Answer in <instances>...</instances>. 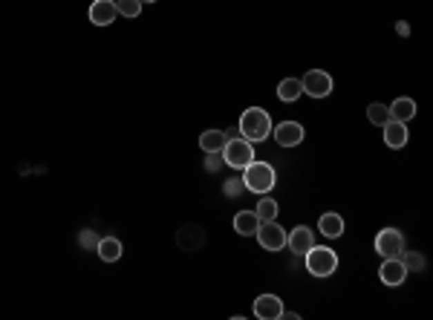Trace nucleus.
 <instances>
[{"label":"nucleus","instance_id":"17","mask_svg":"<svg viewBox=\"0 0 433 320\" xmlns=\"http://www.w3.org/2000/svg\"><path fill=\"white\" fill-rule=\"evenodd\" d=\"M95 251H99V257H102L104 263L122 260V243H119L116 237H102L99 243H95Z\"/></svg>","mask_w":433,"mask_h":320},{"label":"nucleus","instance_id":"5","mask_svg":"<svg viewBox=\"0 0 433 320\" xmlns=\"http://www.w3.org/2000/svg\"><path fill=\"white\" fill-rule=\"evenodd\" d=\"M405 251V234L398 228H381L376 234V254L381 257H402Z\"/></svg>","mask_w":433,"mask_h":320},{"label":"nucleus","instance_id":"11","mask_svg":"<svg viewBox=\"0 0 433 320\" xmlns=\"http://www.w3.org/2000/svg\"><path fill=\"white\" fill-rule=\"evenodd\" d=\"M286 246H289V251L300 257V254H307V251L315 246V231L307 228V226H298L295 231L286 234Z\"/></svg>","mask_w":433,"mask_h":320},{"label":"nucleus","instance_id":"3","mask_svg":"<svg viewBox=\"0 0 433 320\" xmlns=\"http://www.w3.org/2000/svg\"><path fill=\"white\" fill-rule=\"evenodd\" d=\"M307 271L312 277H329V274H335V268H338V254H335L332 248H327V246H312L307 254Z\"/></svg>","mask_w":433,"mask_h":320},{"label":"nucleus","instance_id":"10","mask_svg":"<svg viewBox=\"0 0 433 320\" xmlns=\"http://www.w3.org/2000/svg\"><path fill=\"white\" fill-rule=\"evenodd\" d=\"M283 314V300L278 294H260L254 300V317L260 320H280Z\"/></svg>","mask_w":433,"mask_h":320},{"label":"nucleus","instance_id":"1","mask_svg":"<svg viewBox=\"0 0 433 320\" xmlns=\"http://www.w3.org/2000/svg\"><path fill=\"white\" fill-rule=\"evenodd\" d=\"M240 133H243V139L249 141H263L271 136V119L263 107H249L243 116H240Z\"/></svg>","mask_w":433,"mask_h":320},{"label":"nucleus","instance_id":"26","mask_svg":"<svg viewBox=\"0 0 433 320\" xmlns=\"http://www.w3.org/2000/svg\"><path fill=\"white\" fill-rule=\"evenodd\" d=\"M220 165H222V153H208V159H205V168L208 170H220Z\"/></svg>","mask_w":433,"mask_h":320},{"label":"nucleus","instance_id":"6","mask_svg":"<svg viewBox=\"0 0 433 320\" xmlns=\"http://www.w3.org/2000/svg\"><path fill=\"white\" fill-rule=\"evenodd\" d=\"M300 87L307 95H312V99H327V95L332 92V78L324 70H309L300 78Z\"/></svg>","mask_w":433,"mask_h":320},{"label":"nucleus","instance_id":"2","mask_svg":"<svg viewBox=\"0 0 433 320\" xmlns=\"http://www.w3.org/2000/svg\"><path fill=\"white\" fill-rule=\"evenodd\" d=\"M275 185L278 173L269 162H251L249 168H243V188L251 190V194H269Z\"/></svg>","mask_w":433,"mask_h":320},{"label":"nucleus","instance_id":"7","mask_svg":"<svg viewBox=\"0 0 433 320\" xmlns=\"http://www.w3.org/2000/svg\"><path fill=\"white\" fill-rule=\"evenodd\" d=\"M254 234H258V243H260L266 251H280V248H286V231L278 226V219L260 222Z\"/></svg>","mask_w":433,"mask_h":320},{"label":"nucleus","instance_id":"4","mask_svg":"<svg viewBox=\"0 0 433 320\" xmlns=\"http://www.w3.org/2000/svg\"><path fill=\"white\" fill-rule=\"evenodd\" d=\"M254 162V148L249 139H229L222 148V165H229L234 170H243Z\"/></svg>","mask_w":433,"mask_h":320},{"label":"nucleus","instance_id":"12","mask_svg":"<svg viewBox=\"0 0 433 320\" xmlns=\"http://www.w3.org/2000/svg\"><path fill=\"white\" fill-rule=\"evenodd\" d=\"M176 246L185 251H200L205 246V231L200 226H194V222H188V226L176 231Z\"/></svg>","mask_w":433,"mask_h":320},{"label":"nucleus","instance_id":"9","mask_svg":"<svg viewBox=\"0 0 433 320\" xmlns=\"http://www.w3.org/2000/svg\"><path fill=\"white\" fill-rule=\"evenodd\" d=\"M378 277L384 286H402L407 280V266L402 263V257H384V263L378 268Z\"/></svg>","mask_w":433,"mask_h":320},{"label":"nucleus","instance_id":"19","mask_svg":"<svg viewBox=\"0 0 433 320\" xmlns=\"http://www.w3.org/2000/svg\"><path fill=\"white\" fill-rule=\"evenodd\" d=\"M226 130H205L200 136V148L205 153H222V148H226Z\"/></svg>","mask_w":433,"mask_h":320},{"label":"nucleus","instance_id":"23","mask_svg":"<svg viewBox=\"0 0 433 320\" xmlns=\"http://www.w3.org/2000/svg\"><path fill=\"white\" fill-rule=\"evenodd\" d=\"M142 0H116V12L122 18H139L142 14Z\"/></svg>","mask_w":433,"mask_h":320},{"label":"nucleus","instance_id":"13","mask_svg":"<svg viewBox=\"0 0 433 320\" xmlns=\"http://www.w3.org/2000/svg\"><path fill=\"white\" fill-rule=\"evenodd\" d=\"M116 0H93L90 6V23L93 26H110L116 23Z\"/></svg>","mask_w":433,"mask_h":320},{"label":"nucleus","instance_id":"22","mask_svg":"<svg viewBox=\"0 0 433 320\" xmlns=\"http://www.w3.org/2000/svg\"><path fill=\"white\" fill-rule=\"evenodd\" d=\"M367 119H370V124L384 127V124L390 121V110H387V104H370V107H367Z\"/></svg>","mask_w":433,"mask_h":320},{"label":"nucleus","instance_id":"15","mask_svg":"<svg viewBox=\"0 0 433 320\" xmlns=\"http://www.w3.org/2000/svg\"><path fill=\"white\" fill-rule=\"evenodd\" d=\"M318 231L324 234L327 239H338V237L344 234V219H341V214H320Z\"/></svg>","mask_w":433,"mask_h":320},{"label":"nucleus","instance_id":"16","mask_svg":"<svg viewBox=\"0 0 433 320\" xmlns=\"http://www.w3.org/2000/svg\"><path fill=\"white\" fill-rule=\"evenodd\" d=\"M390 119L393 121H410V119H416V101L413 99H407V95H402V99H396L390 107Z\"/></svg>","mask_w":433,"mask_h":320},{"label":"nucleus","instance_id":"20","mask_svg":"<svg viewBox=\"0 0 433 320\" xmlns=\"http://www.w3.org/2000/svg\"><path fill=\"white\" fill-rule=\"evenodd\" d=\"M300 92H303L300 78H283V81L278 84V99H280V101H286V104L298 101V99H300Z\"/></svg>","mask_w":433,"mask_h":320},{"label":"nucleus","instance_id":"27","mask_svg":"<svg viewBox=\"0 0 433 320\" xmlns=\"http://www.w3.org/2000/svg\"><path fill=\"white\" fill-rule=\"evenodd\" d=\"M142 3H156V0H142Z\"/></svg>","mask_w":433,"mask_h":320},{"label":"nucleus","instance_id":"25","mask_svg":"<svg viewBox=\"0 0 433 320\" xmlns=\"http://www.w3.org/2000/svg\"><path fill=\"white\" fill-rule=\"evenodd\" d=\"M240 190H243V179H229L226 185H222V194H226V197H240Z\"/></svg>","mask_w":433,"mask_h":320},{"label":"nucleus","instance_id":"24","mask_svg":"<svg viewBox=\"0 0 433 320\" xmlns=\"http://www.w3.org/2000/svg\"><path fill=\"white\" fill-rule=\"evenodd\" d=\"M402 263L407 266V271H410V268H425V257H422L419 251H410V254L402 251Z\"/></svg>","mask_w":433,"mask_h":320},{"label":"nucleus","instance_id":"14","mask_svg":"<svg viewBox=\"0 0 433 320\" xmlns=\"http://www.w3.org/2000/svg\"><path fill=\"white\" fill-rule=\"evenodd\" d=\"M384 145L398 150V148H405L407 145V124L405 121H387L384 124Z\"/></svg>","mask_w":433,"mask_h":320},{"label":"nucleus","instance_id":"18","mask_svg":"<svg viewBox=\"0 0 433 320\" xmlns=\"http://www.w3.org/2000/svg\"><path fill=\"white\" fill-rule=\"evenodd\" d=\"M258 226H260V219H258V214H254V211H240L234 217V231L240 237H254Z\"/></svg>","mask_w":433,"mask_h":320},{"label":"nucleus","instance_id":"21","mask_svg":"<svg viewBox=\"0 0 433 320\" xmlns=\"http://www.w3.org/2000/svg\"><path fill=\"white\" fill-rule=\"evenodd\" d=\"M278 211H280L278 202L271 199V197H266V194H263L260 205L254 208V214H258V219H260V222H271V219H278Z\"/></svg>","mask_w":433,"mask_h":320},{"label":"nucleus","instance_id":"8","mask_svg":"<svg viewBox=\"0 0 433 320\" xmlns=\"http://www.w3.org/2000/svg\"><path fill=\"white\" fill-rule=\"evenodd\" d=\"M271 136H275L280 148H298L303 136H307V130H303L300 121H280L278 127H271Z\"/></svg>","mask_w":433,"mask_h":320}]
</instances>
